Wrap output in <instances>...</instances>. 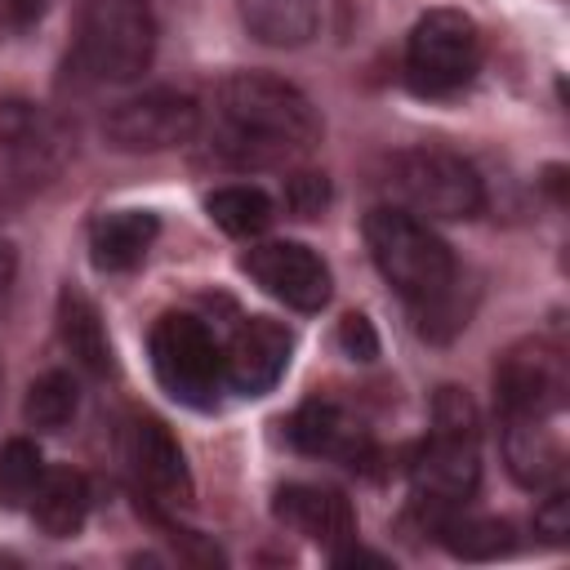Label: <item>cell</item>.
<instances>
[{
	"label": "cell",
	"instance_id": "cell-14",
	"mask_svg": "<svg viewBox=\"0 0 570 570\" xmlns=\"http://www.w3.org/2000/svg\"><path fill=\"white\" fill-rule=\"evenodd\" d=\"M503 463L517 485L525 490H557L566 485V441L557 419H503Z\"/></svg>",
	"mask_w": 570,
	"mask_h": 570
},
{
	"label": "cell",
	"instance_id": "cell-13",
	"mask_svg": "<svg viewBox=\"0 0 570 570\" xmlns=\"http://www.w3.org/2000/svg\"><path fill=\"white\" fill-rule=\"evenodd\" d=\"M289 441L312 459H334L347 468H365L374 459L370 432L334 401H303L289 419Z\"/></svg>",
	"mask_w": 570,
	"mask_h": 570
},
{
	"label": "cell",
	"instance_id": "cell-16",
	"mask_svg": "<svg viewBox=\"0 0 570 570\" xmlns=\"http://www.w3.org/2000/svg\"><path fill=\"white\" fill-rule=\"evenodd\" d=\"M58 338L71 356V365L89 379H107L116 370V356H111V338H107V325H102V312L94 307V298L76 285H62L58 289Z\"/></svg>",
	"mask_w": 570,
	"mask_h": 570
},
{
	"label": "cell",
	"instance_id": "cell-18",
	"mask_svg": "<svg viewBox=\"0 0 570 570\" xmlns=\"http://www.w3.org/2000/svg\"><path fill=\"white\" fill-rule=\"evenodd\" d=\"M27 512L40 525V534L71 539V534H80V525L89 517V481L80 472H71V468H58V472L45 468V481L31 494Z\"/></svg>",
	"mask_w": 570,
	"mask_h": 570
},
{
	"label": "cell",
	"instance_id": "cell-28",
	"mask_svg": "<svg viewBox=\"0 0 570 570\" xmlns=\"http://www.w3.org/2000/svg\"><path fill=\"white\" fill-rule=\"evenodd\" d=\"M9 281H13V249L0 240V289H4Z\"/></svg>",
	"mask_w": 570,
	"mask_h": 570
},
{
	"label": "cell",
	"instance_id": "cell-6",
	"mask_svg": "<svg viewBox=\"0 0 570 570\" xmlns=\"http://www.w3.org/2000/svg\"><path fill=\"white\" fill-rule=\"evenodd\" d=\"M147 352H151L156 383L178 405L209 410L218 401V392L227 387L223 383V343L191 312H165L147 334Z\"/></svg>",
	"mask_w": 570,
	"mask_h": 570
},
{
	"label": "cell",
	"instance_id": "cell-24",
	"mask_svg": "<svg viewBox=\"0 0 570 570\" xmlns=\"http://www.w3.org/2000/svg\"><path fill=\"white\" fill-rule=\"evenodd\" d=\"M534 534L557 543V548L570 543V494H566V485L543 490V499L534 508Z\"/></svg>",
	"mask_w": 570,
	"mask_h": 570
},
{
	"label": "cell",
	"instance_id": "cell-15",
	"mask_svg": "<svg viewBox=\"0 0 570 570\" xmlns=\"http://www.w3.org/2000/svg\"><path fill=\"white\" fill-rule=\"evenodd\" d=\"M276 517H281L289 530H298L303 539L321 543L325 552H334V548H343V543L356 539V512H352V503H347L338 490H330V485H307V481L285 485V490L276 494Z\"/></svg>",
	"mask_w": 570,
	"mask_h": 570
},
{
	"label": "cell",
	"instance_id": "cell-11",
	"mask_svg": "<svg viewBox=\"0 0 570 570\" xmlns=\"http://www.w3.org/2000/svg\"><path fill=\"white\" fill-rule=\"evenodd\" d=\"M245 272L294 312H321L330 303V267L303 240H263L245 254Z\"/></svg>",
	"mask_w": 570,
	"mask_h": 570
},
{
	"label": "cell",
	"instance_id": "cell-7",
	"mask_svg": "<svg viewBox=\"0 0 570 570\" xmlns=\"http://www.w3.org/2000/svg\"><path fill=\"white\" fill-rule=\"evenodd\" d=\"M387 187L396 191L401 209L419 218H476L485 209L481 174L445 147H410L392 156Z\"/></svg>",
	"mask_w": 570,
	"mask_h": 570
},
{
	"label": "cell",
	"instance_id": "cell-25",
	"mask_svg": "<svg viewBox=\"0 0 570 570\" xmlns=\"http://www.w3.org/2000/svg\"><path fill=\"white\" fill-rule=\"evenodd\" d=\"M325 200H330V187H325V174H289L285 178V209L294 214V218H312V214H321L325 209Z\"/></svg>",
	"mask_w": 570,
	"mask_h": 570
},
{
	"label": "cell",
	"instance_id": "cell-5",
	"mask_svg": "<svg viewBox=\"0 0 570 570\" xmlns=\"http://www.w3.org/2000/svg\"><path fill=\"white\" fill-rule=\"evenodd\" d=\"M481 71V31L463 9H428L405 40V85L419 98H450Z\"/></svg>",
	"mask_w": 570,
	"mask_h": 570
},
{
	"label": "cell",
	"instance_id": "cell-21",
	"mask_svg": "<svg viewBox=\"0 0 570 570\" xmlns=\"http://www.w3.org/2000/svg\"><path fill=\"white\" fill-rule=\"evenodd\" d=\"M205 214H209L214 227H223L227 236L254 240V236H263V232L272 227L276 205H272V196H267L263 187H254V183H227V187H214V191L205 196Z\"/></svg>",
	"mask_w": 570,
	"mask_h": 570
},
{
	"label": "cell",
	"instance_id": "cell-3",
	"mask_svg": "<svg viewBox=\"0 0 570 570\" xmlns=\"http://www.w3.org/2000/svg\"><path fill=\"white\" fill-rule=\"evenodd\" d=\"M156 58V18L147 0H76L67 80L80 89L129 85Z\"/></svg>",
	"mask_w": 570,
	"mask_h": 570
},
{
	"label": "cell",
	"instance_id": "cell-22",
	"mask_svg": "<svg viewBox=\"0 0 570 570\" xmlns=\"http://www.w3.org/2000/svg\"><path fill=\"white\" fill-rule=\"evenodd\" d=\"M76 410H80V387H76V379L67 370L40 374L22 396V419L36 432H62L76 419Z\"/></svg>",
	"mask_w": 570,
	"mask_h": 570
},
{
	"label": "cell",
	"instance_id": "cell-26",
	"mask_svg": "<svg viewBox=\"0 0 570 570\" xmlns=\"http://www.w3.org/2000/svg\"><path fill=\"white\" fill-rule=\"evenodd\" d=\"M338 347H343L352 361H374V356H379V334H374L370 316H361V312L343 316V321H338Z\"/></svg>",
	"mask_w": 570,
	"mask_h": 570
},
{
	"label": "cell",
	"instance_id": "cell-20",
	"mask_svg": "<svg viewBox=\"0 0 570 570\" xmlns=\"http://www.w3.org/2000/svg\"><path fill=\"white\" fill-rule=\"evenodd\" d=\"M236 9L258 45L298 49L316 36V0H236Z\"/></svg>",
	"mask_w": 570,
	"mask_h": 570
},
{
	"label": "cell",
	"instance_id": "cell-19",
	"mask_svg": "<svg viewBox=\"0 0 570 570\" xmlns=\"http://www.w3.org/2000/svg\"><path fill=\"white\" fill-rule=\"evenodd\" d=\"M432 534H436V539L445 543V552L459 557V561H499V557L512 552V530H508V521L468 512V503L441 512V517L432 521Z\"/></svg>",
	"mask_w": 570,
	"mask_h": 570
},
{
	"label": "cell",
	"instance_id": "cell-2",
	"mask_svg": "<svg viewBox=\"0 0 570 570\" xmlns=\"http://www.w3.org/2000/svg\"><path fill=\"white\" fill-rule=\"evenodd\" d=\"M481 485V414L463 387L432 396V428L410 459V494L432 525L441 512L463 508Z\"/></svg>",
	"mask_w": 570,
	"mask_h": 570
},
{
	"label": "cell",
	"instance_id": "cell-23",
	"mask_svg": "<svg viewBox=\"0 0 570 570\" xmlns=\"http://www.w3.org/2000/svg\"><path fill=\"white\" fill-rule=\"evenodd\" d=\"M45 481V454L36 441L13 436L0 445V508H27Z\"/></svg>",
	"mask_w": 570,
	"mask_h": 570
},
{
	"label": "cell",
	"instance_id": "cell-10",
	"mask_svg": "<svg viewBox=\"0 0 570 570\" xmlns=\"http://www.w3.org/2000/svg\"><path fill=\"white\" fill-rule=\"evenodd\" d=\"M120 468H125L134 494L147 499L151 508H183L191 499V472H187L183 445L151 414L125 419V428H120Z\"/></svg>",
	"mask_w": 570,
	"mask_h": 570
},
{
	"label": "cell",
	"instance_id": "cell-4",
	"mask_svg": "<svg viewBox=\"0 0 570 570\" xmlns=\"http://www.w3.org/2000/svg\"><path fill=\"white\" fill-rule=\"evenodd\" d=\"M365 245L379 276L405 298V307H419L463 281L454 249L432 232L428 218L401 205H379L365 214Z\"/></svg>",
	"mask_w": 570,
	"mask_h": 570
},
{
	"label": "cell",
	"instance_id": "cell-1",
	"mask_svg": "<svg viewBox=\"0 0 570 570\" xmlns=\"http://www.w3.org/2000/svg\"><path fill=\"white\" fill-rule=\"evenodd\" d=\"M200 129L205 151L227 169H285L321 142L325 125L298 85L272 71H236L218 80Z\"/></svg>",
	"mask_w": 570,
	"mask_h": 570
},
{
	"label": "cell",
	"instance_id": "cell-27",
	"mask_svg": "<svg viewBox=\"0 0 570 570\" xmlns=\"http://www.w3.org/2000/svg\"><path fill=\"white\" fill-rule=\"evenodd\" d=\"M49 9H53V0H0V31H4V36H22V31H31Z\"/></svg>",
	"mask_w": 570,
	"mask_h": 570
},
{
	"label": "cell",
	"instance_id": "cell-12",
	"mask_svg": "<svg viewBox=\"0 0 570 570\" xmlns=\"http://www.w3.org/2000/svg\"><path fill=\"white\" fill-rule=\"evenodd\" d=\"M294 352V334L272 316H245L223 343V383L240 396H263L276 387Z\"/></svg>",
	"mask_w": 570,
	"mask_h": 570
},
{
	"label": "cell",
	"instance_id": "cell-9",
	"mask_svg": "<svg viewBox=\"0 0 570 570\" xmlns=\"http://www.w3.org/2000/svg\"><path fill=\"white\" fill-rule=\"evenodd\" d=\"M196 134H200V102L169 85L120 98L102 120V138L116 151H169L191 142Z\"/></svg>",
	"mask_w": 570,
	"mask_h": 570
},
{
	"label": "cell",
	"instance_id": "cell-8",
	"mask_svg": "<svg viewBox=\"0 0 570 570\" xmlns=\"http://www.w3.org/2000/svg\"><path fill=\"white\" fill-rule=\"evenodd\" d=\"M570 396V365L552 338H521L494 365L499 419H561Z\"/></svg>",
	"mask_w": 570,
	"mask_h": 570
},
{
	"label": "cell",
	"instance_id": "cell-17",
	"mask_svg": "<svg viewBox=\"0 0 570 570\" xmlns=\"http://www.w3.org/2000/svg\"><path fill=\"white\" fill-rule=\"evenodd\" d=\"M160 236V218L151 209H116L89 227V258L98 272H129L147 258Z\"/></svg>",
	"mask_w": 570,
	"mask_h": 570
}]
</instances>
